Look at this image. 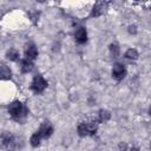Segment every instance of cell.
Listing matches in <instances>:
<instances>
[{
	"mask_svg": "<svg viewBox=\"0 0 151 151\" xmlns=\"http://www.w3.org/2000/svg\"><path fill=\"white\" fill-rule=\"evenodd\" d=\"M98 130V122L97 120H85L81 122L78 127V134L80 137H88V136H93Z\"/></svg>",
	"mask_w": 151,
	"mask_h": 151,
	"instance_id": "7a4b0ae2",
	"label": "cell"
},
{
	"mask_svg": "<svg viewBox=\"0 0 151 151\" xmlns=\"http://www.w3.org/2000/svg\"><path fill=\"white\" fill-rule=\"evenodd\" d=\"M6 58H7L8 60H11V61H15V60L19 59V52H18L15 48H11V50L7 51Z\"/></svg>",
	"mask_w": 151,
	"mask_h": 151,
	"instance_id": "5bb4252c",
	"label": "cell"
},
{
	"mask_svg": "<svg viewBox=\"0 0 151 151\" xmlns=\"http://www.w3.org/2000/svg\"><path fill=\"white\" fill-rule=\"evenodd\" d=\"M41 139H42V137H41V136H40V133L37 131V132H34V133L31 136L29 143H31V145H32L33 147H37V146H39V145H40Z\"/></svg>",
	"mask_w": 151,
	"mask_h": 151,
	"instance_id": "7c38bea8",
	"label": "cell"
},
{
	"mask_svg": "<svg viewBox=\"0 0 151 151\" xmlns=\"http://www.w3.org/2000/svg\"><path fill=\"white\" fill-rule=\"evenodd\" d=\"M110 53L112 57H117L119 54V47L117 44H111L110 45Z\"/></svg>",
	"mask_w": 151,
	"mask_h": 151,
	"instance_id": "2e32d148",
	"label": "cell"
},
{
	"mask_svg": "<svg viewBox=\"0 0 151 151\" xmlns=\"http://www.w3.org/2000/svg\"><path fill=\"white\" fill-rule=\"evenodd\" d=\"M37 1H40V2H42V1H44V0H37Z\"/></svg>",
	"mask_w": 151,
	"mask_h": 151,
	"instance_id": "ac0fdd59",
	"label": "cell"
},
{
	"mask_svg": "<svg viewBox=\"0 0 151 151\" xmlns=\"http://www.w3.org/2000/svg\"><path fill=\"white\" fill-rule=\"evenodd\" d=\"M111 73H112V77H113L116 80H122V79H124L125 76H126V68H125V66H124L123 64L116 63V64L113 65V67H112Z\"/></svg>",
	"mask_w": 151,
	"mask_h": 151,
	"instance_id": "5b68a950",
	"label": "cell"
},
{
	"mask_svg": "<svg viewBox=\"0 0 151 151\" xmlns=\"http://www.w3.org/2000/svg\"><path fill=\"white\" fill-rule=\"evenodd\" d=\"M12 77L11 70L6 65H0V79H9Z\"/></svg>",
	"mask_w": 151,
	"mask_h": 151,
	"instance_id": "4fadbf2b",
	"label": "cell"
},
{
	"mask_svg": "<svg viewBox=\"0 0 151 151\" xmlns=\"http://www.w3.org/2000/svg\"><path fill=\"white\" fill-rule=\"evenodd\" d=\"M125 57H126L127 59H133V60H136V59L139 57V54H138L137 50H134V48H129V50L125 52Z\"/></svg>",
	"mask_w": 151,
	"mask_h": 151,
	"instance_id": "9a60e30c",
	"label": "cell"
},
{
	"mask_svg": "<svg viewBox=\"0 0 151 151\" xmlns=\"http://www.w3.org/2000/svg\"><path fill=\"white\" fill-rule=\"evenodd\" d=\"M37 57H38V50H37V47L33 44L27 45L26 48H25V58L33 61L34 59H37Z\"/></svg>",
	"mask_w": 151,
	"mask_h": 151,
	"instance_id": "9c48e42d",
	"label": "cell"
},
{
	"mask_svg": "<svg viewBox=\"0 0 151 151\" xmlns=\"http://www.w3.org/2000/svg\"><path fill=\"white\" fill-rule=\"evenodd\" d=\"M20 68H21V72H24V73H28V72H31L32 71V68H33V63H32V60H28V59H24V60H21V66H20Z\"/></svg>",
	"mask_w": 151,
	"mask_h": 151,
	"instance_id": "8fae6325",
	"label": "cell"
},
{
	"mask_svg": "<svg viewBox=\"0 0 151 151\" xmlns=\"http://www.w3.org/2000/svg\"><path fill=\"white\" fill-rule=\"evenodd\" d=\"M47 87V81L46 79L41 76V74H37L31 84V88L35 92V93H41L45 91V88Z\"/></svg>",
	"mask_w": 151,
	"mask_h": 151,
	"instance_id": "3957f363",
	"label": "cell"
},
{
	"mask_svg": "<svg viewBox=\"0 0 151 151\" xmlns=\"http://www.w3.org/2000/svg\"><path fill=\"white\" fill-rule=\"evenodd\" d=\"M74 39L78 44H85L87 41V32L85 27H78L74 32Z\"/></svg>",
	"mask_w": 151,
	"mask_h": 151,
	"instance_id": "ba28073f",
	"label": "cell"
},
{
	"mask_svg": "<svg viewBox=\"0 0 151 151\" xmlns=\"http://www.w3.org/2000/svg\"><path fill=\"white\" fill-rule=\"evenodd\" d=\"M8 113L14 120H22L24 118H26V116L28 113V110H27V107L24 103H21L19 100H15L12 104H9Z\"/></svg>",
	"mask_w": 151,
	"mask_h": 151,
	"instance_id": "6da1fadb",
	"label": "cell"
},
{
	"mask_svg": "<svg viewBox=\"0 0 151 151\" xmlns=\"http://www.w3.org/2000/svg\"><path fill=\"white\" fill-rule=\"evenodd\" d=\"M110 118H111V113L107 110H99L98 117H97V122L98 123H106Z\"/></svg>",
	"mask_w": 151,
	"mask_h": 151,
	"instance_id": "30bf717a",
	"label": "cell"
},
{
	"mask_svg": "<svg viewBox=\"0 0 151 151\" xmlns=\"http://www.w3.org/2000/svg\"><path fill=\"white\" fill-rule=\"evenodd\" d=\"M106 8H107V4H106L105 1L97 2V4L93 6V8H92V12H91L90 17H100L101 14H104V13H105Z\"/></svg>",
	"mask_w": 151,
	"mask_h": 151,
	"instance_id": "52a82bcc",
	"label": "cell"
},
{
	"mask_svg": "<svg viewBox=\"0 0 151 151\" xmlns=\"http://www.w3.org/2000/svg\"><path fill=\"white\" fill-rule=\"evenodd\" d=\"M0 140H1V144H2L4 147H7V149H15V147H18V142H17L15 137L12 133H9V132H4L1 134Z\"/></svg>",
	"mask_w": 151,
	"mask_h": 151,
	"instance_id": "277c9868",
	"label": "cell"
},
{
	"mask_svg": "<svg viewBox=\"0 0 151 151\" xmlns=\"http://www.w3.org/2000/svg\"><path fill=\"white\" fill-rule=\"evenodd\" d=\"M136 1H140V0H136ZM142 1H143V0H142Z\"/></svg>",
	"mask_w": 151,
	"mask_h": 151,
	"instance_id": "d6986e66",
	"label": "cell"
},
{
	"mask_svg": "<svg viewBox=\"0 0 151 151\" xmlns=\"http://www.w3.org/2000/svg\"><path fill=\"white\" fill-rule=\"evenodd\" d=\"M38 132L40 133V136H41L42 138H48V137H51L52 133H53V126H52V124H51L48 120H45V122L40 125V129L38 130Z\"/></svg>",
	"mask_w": 151,
	"mask_h": 151,
	"instance_id": "8992f818",
	"label": "cell"
},
{
	"mask_svg": "<svg viewBox=\"0 0 151 151\" xmlns=\"http://www.w3.org/2000/svg\"><path fill=\"white\" fill-rule=\"evenodd\" d=\"M129 32L130 33H136V26H130L129 27Z\"/></svg>",
	"mask_w": 151,
	"mask_h": 151,
	"instance_id": "e0dca14e",
	"label": "cell"
}]
</instances>
